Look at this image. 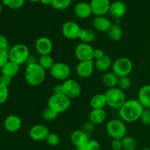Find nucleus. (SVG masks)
I'll return each mask as SVG.
<instances>
[{
  "label": "nucleus",
  "instance_id": "nucleus-32",
  "mask_svg": "<svg viewBox=\"0 0 150 150\" xmlns=\"http://www.w3.org/2000/svg\"><path fill=\"white\" fill-rule=\"evenodd\" d=\"M2 4L10 9L21 8L25 3V0H2Z\"/></svg>",
  "mask_w": 150,
  "mask_h": 150
},
{
  "label": "nucleus",
  "instance_id": "nucleus-6",
  "mask_svg": "<svg viewBox=\"0 0 150 150\" xmlns=\"http://www.w3.org/2000/svg\"><path fill=\"white\" fill-rule=\"evenodd\" d=\"M106 132L113 139H122L127 136V127L121 120H111L106 124Z\"/></svg>",
  "mask_w": 150,
  "mask_h": 150
},
{
  "label": "nucleus",
  "instance_id": "nucleus-18",
  "mask_svg": "<svg viewBox=\"0 0 150 150\" xmlns=\"http://www.w3.org/2000/svg\"><path fill=\"white\" fill-rule=\"evenodd\" d=\"M90 140V136L86 134L82 130H76L70 135V141L76 147L86 146Z\"/></svg>",
  "mask_w": 150,
  "mask_h": 150
},
{
  "label": "nucleus",
  "instance_id": "nucleus-38",
  "mask_svg": "<svg viewBox=\"0 0 150 150\" xmlns=\"http://www.w3.org/2000/svg\"><path fill=\"white\" fill-rule=\"evenodd\" d=\"M10 47L9 45V41L7 37L4 35H0V50L9 51Z\"/></svg>",
  "mask_w": 150,
  "mask_h": 150
},
{
  "label": "nucleus",
  "instance_id": "nucleus-24",
  "mask_svg": "<svg viewBox=\"0 0 150 150\" xmlns=\"http://www.w3.org/2000/svg\"><path fill=\"white\" fill-rule=\"evenodd\" d=\"M20 70V65L9 60L1 69V75L10 76L13 79L18 73Z\"/></svg>",
  "mask_w": 150,
  "mask_h": 150
},
{
  "label": "nucleus",
  "instance_id": "nucleus-28",
  "mask_svg": "<svg viewBox=\"0 0 150 150\" xmlns=\"http://www.w3.org/2000/svg\"><path fill=\"white\" fill-rule=\"evenodd\" d=\"M107 32H108V35L110 39L114 41H119L122 38V29L120 25L117 24V23L111 25Z\"/></svg>",
  "mask_w": 150,
  "mask_h": 150
},
{
  "label": "nucleus",
  "instance_id": "nucleus-45",
  "mask_svg": "<svg viewBox=\"0 0 150 150\" xmlns=\"http://www.w3.org/2000/svg\"><path fill=\"white\" fill-rule=\"evenodd\" d=\"M38 60H39V58H38L37 56L34 55V54H30L26 62V66L30 65V64H37V63H38Z\"/></svg>",
  "mask_w": 150,
  "mask_h": 150
},
{
  "label": "nucleus",
  "instance_id": "nucleus-8",
  "mask_svg": "<svg viewBox=\"0 0 150 150\" xmlns=\"http://www.w3.org/2000/svg\"><path fill=\"white\" fill-rule=\"evenodd\" d=\"M51 76L58 81H66L71 74L70 66L64 62H55L49 70Z\"/></svg>",
  "mask_w": 150,
  "mask_h": 150
},
{
  "label": "nucleus",
  "instance_id": "nucleus-30",
  "mask_svg": "<svg viewBox=\"0 0 150 150\" xmlns=\"http://www.w3.org/2000/svg\"><path fill=\"white\" fill-rule=\"evenodd\" d=\"M121 140L123 150H136L137 148V142L132 136H126Z\"/></svg>",
  "mask_w": 150,
  "mask_h": 150
},
{
  "label": "nucleus",
  "instance_id": "nucleus-48",
  "mask_svg": "<svg viewBox=\"0 0 150 150\" xmlns=\"http://www.w3.org/2000/svg\"><path fill=\"white\" fill-rule=\"evenodd\" d=\"M76 150H88L86 146H79V147H76Z\"/></svg>",
  "mask_w": 150,
  "mask_h": 150
},
{
  "label": "nucleus",
  "instance_id": "nucleus-26",
  "mask_svg": "<svg viewBox=\"0 0 150 150\" xmlns=\"http://www.w3.org/2000/svg\"><path fill=\"white\" fill-rule=\"evenodd\" d=\"M120 78L114 72H106L102 78V82L108 89L117 87Z\"/></svg>",
  "mask_w": 150,
  "mask_h": 150
},
{
  "label": "nucleus",
  "instance_id": "nucleus-49",
  "mask_svg": "<svg viewBox=\"0 0 150 150\" xmlns=\"http://www.w3.org/2000/svg\"><path fill=\"white\" fill-rule=\"evenodd\" d=\"M3 5H4V4H2V2L0 1V13H1L3 10Z\"/></svg>",
  "mask_w": 150,
  "mask_h": 150
},
{
  "label": "nucleus",
  "instance_id": "nucleus-51",
  "mask_svg": "<svg viewBox=\"0 0 150 150\" xmlns=\"http://www.w3.org/2000/svg\"><path fill=\"white\" fill-rule=\"evenodd\" d=\"M141 150H150L149 148H144V149H142Z\"/></svg>",
  "mask_w": 150,
  "mask_h": 150
},
{
  "label": "nucleus",
  "instance_id": "nucleus-33",
  "mask_svg": "<svg viewBox=\"0 0 150 150\" xmlns=\"http://www.w3.org/2000/svg\"><path fill=\"white\" fill-rule=\"evenodd\" d=\"M132 82L130 78L128 76H125V77H121L119 79L118 84L117 87L120 88L122 90H127L131 87Z\"/></svg>",
  "mask_w": 150,
  "mask_h": 150
},
{
  "label": "nucleus",
  "instance_id": "nucleus-44",
  "mask_svg": "<svg viewBox=\"0 0 150 150\" xmlns=\"http://www.w3.org/2000/svg\"><path fill=\"white\" fill-rule=\"evenodd\" d=\"M105 54L103 51V50L100 49V48H96V49L94 50V54H93L94 59L95 60L99 59L102 58Z\"/></svg>",
  "mask_w": 150,
  "mask_h": 150
},
{
  "label": "nucleus",
  "instance_id": "nucleus-52",
  "mask_svg": "<svg viewBox=\"0 0 150 150\" xmlns=\"http://www.w3.org/2000/svg\"><path fill=\"white\" fill-rule=\"evenodd\" d=\"M0 81H1V74H0Z\"/></svg>",
  "mask_w": 150,
  "mask_h": 150
},
{
  "label": "nucleus",
  "instance_id": "nucleus-3",
  "mask_svg": "<svg viewBox=\"0 0 150 150\" xmlns=\"http://www.w3.org/2000/svg\"><path fill=\"white\" fill-rule=\"evenodd\" d=\"M9 60L18 65L26 63L30 55L28 46L23 43H18L12 46L8 51Z\"/></svg>",
  "mask_w": 150,
  "mask_h": 150
},
{
  "label": "nucleus",
  "instance_id": "nucleus-22",
  "mask_svg": "<svg viewBox=\"0 0 150 150\" xmlns=\"http://www.w3.org/2000/svg\"><path fill=\"white\" fill-rule=\"evenodd\" d=\"M113 61L111 57L105 54L102 58L95 60V67L97 70L102 73H105L112 67Z\"/></svg>",
  "mask_w": 150,
  "mask_h": 150
},
{
  "label": "nucleus",
  "instance_id": "nucleus-12",
  "mask_svg": "<svg viewBox=\"0 0 150 150\" xmlns=\"http://www.w3.org/2000/svg\"><path fill=\"white\" fill-rule=\"evenodd\" d=\"M35 49L40 56L51 55L54 49V44L50 38L40 37L35 42Z\"/></svg>",
  "mask_w": 150,
  "mask_h": 150
},
{
  "label": "nucleus",
  "instance_id": "nucleus-1",
  "mask_svg": "<svg viewBox=\"0 0 150 150\" xmlns=\"http://www.w3.org/2000/svg\"><path fill=\"white\" fill-rule=\"evenodd\" d=\"M144 109L137 99H130L119 109V115L123 122H134L140 120Z\"/></svg>",
  "mask_w": 150,
  "mask_h": 150
},
{
  "label": "nucleus",
  "instance_id": "nucleus-23",
  "mask_svg": "<svg viewBox=\"0 0 150 150\" xmlns=\"http://www.w3.org/2000/svg\"><path fill=\"white\" fill-rule=\"evenodd\" d=\"M107 114L104 109H92L89 114V121L94 124L100 125L105 122Z\"/></svg>",
  "mask_w": 150,
  "mask_h": 150
},
{
  "label": "nucleus",
  "instance_id": "nucleus-42",
  "mask_svg": "<svg viewBox=\"0 0 150 150\" xmlns=\"http://www.w3.org/2000/svg\"><path fill=\"white\" fill-rule=\"evenodd\" d=\"M111 147L113 150H121L122 149L121 139H113L111 142Z\"/></svg>",
  "mask_w": 150,
  "mask_h": 150
},
{
  "label": "nucleus",
  "instance_id": "nucleus-47",
  "mask_svg": "<svg viewBox=\"0 0 150 150\" xmlns=\"http://www.w3.org/2000/svg\"><path fill=\"white\" fill-rule=\"evenodd\" d=\"M40 2L44 5H51L52 0H40Z\"/></svg>",
  "mask_w": 150,
  "mask_h": 150
},
{
  "label": "nucleus",
  "instance_id": "nucleus-7",
  "mask_svg": "<svg viewBox=\"0 0 150 150\" xmlns=\"http://www.w3.org/2000/svg\"><path fill=\"white\" fill-rule=\"evenodd\" d=\"M112 72L119 78L128 76L133 68L131 60L127 57H120L113 62Z\"/></svg>",
  "mask_w": 150,
  "mask_h": 150
},
{
  "label": "nucleus",
  "instance_id": "nucleus-15",
  "mask_svg": "<svg viewBox=\"0 0 150 150\" xmlns=\"http://www.w3.org/2000/svg\"><path fill=\"white\" fill-rule=\"evenodd\" d=\"M95 68L94 61L79 62L76 67L77 75L81 79H88L92 75Z\"/></svg>",
  "mask_w": 150,
  "mask_h": 150
},
{
  "label": "nucleus",
  "instance_id": "nucleus-50",
  "mask_svg": "<svg viewBox=\"0 0 150 150\" xmlns=\"http://www.w3.org/2000/svg\"><path fill=\"white\" fill-rule=\"evenodd\" d=\"M29 1H31V2L32 3H37V2H39V1H40V0H29Z\"/></svg>",
  "mask_w": 150,
  "mask_h": 150
},
{
  "label": "nucleus",
  "instance_id": "nucleus-17",
  "mask_svg": "<svg viewBox=\"0 0 150 150\" xmlns=\"http://www.w3.org/2000/svg\"><path fill=\"white\" fill-rule=\"evenodd\" d=\"M126 12H127L126 4L122 1L117 0L111 3L108 13L111 17L118 20L122 18L126 14Z\"/></svg>",
  "mask_w": 150,
  "mask_h": 150
},
{
  "label": "nucleus",
  "instance_id": "nucleus-37",
  "mask_svg": "<svg viewBox=\"0 0 150 150\" xmlns=\"http://www.w3.org/2000/svg\"><path fill=\"white\" fill-rule=\"evenodd\" d=\"M140 120L144 125L150 126V108H145L144 110Z\"/></svg>",
  "mask_w": 150,
  "mask_h": 150
},
{
  "label": "nucleus",
  "instance_id": "nucleus-39",
  "mask_svg": "<svg viewBox=\"0 0 150 150\" xmlns=\"http://www.w3.org/2000/svg\"><path fill=\"white\" fill-rule=\"evenodd\" d=\"M9 61L8 51L0 50V70Z\"/></svg>",
  "mask_w": 150,
  "mask_h": 150
},
{
  "label": "nucleus",
  "instance_id": "nucleus-46",
  "mask_svg": "<svg viewBox=\"0 0 150 150\" xmlns=\"http://www.w3.org/2000/svg\"><path fill=\"white\" fill-rule=\"evenodd\" d=\"M53 91H54V94H57V95H64L62 83H59V84L56 85V86H54Z\"/></svg>",
  "mask_w": 150,
  "mask_h": 150
},
{
  "label": "nucleus",
  "instance_id": "nucleus-19",
  "mask_svg": "<svg viewBox=\"0 0 150 150\" xmlns=\"http://www.w3.org/2000/svg\"><path fill=\"white\" fill-rule=\"evenodd\" d=\"M74 13L79 18H88L92 14L90 4L86 2V1L78 2L74 7Z\"/></svg>",
  "mask_w": 150,
  "mask_h": 150
},
{
  "label": "nucleus",
  "instance_id": "nucleus-41",
  "mask_svg": "<svg viewBox=\"0 0 150 150\" xmlns=\"http://www.w3.org/2000/svg\"><path fill=\"white\" fill-rule=\"evenodd\" d=\"M82 130H83L84 133H86V134H88L89 136H90L92 133V132L95 130V125L92 124L90 122H86L84 125H83V127H82Z\"/></svg>",
  "mask_w": 150,
  "mask_h": 150
},
{
  "label": "nucleus",
  "instance_id": "nucleus-13",
  "mask_svg": "<svg viewBox=\"0 0 150 150\" xmlns=\"http://www.w3.org/2000/svg\"><path fill=\"white\" fill-rule=\"evenodd\" d=\"M49 133L48 127L44 125L38 124L31 127L29 131V136L35 142H43L45 141Z\"/></svg>",
  "mask_w": 150,
  "mask_h": 150
},
{
  "label": "nucleus",
  "instance_id": "nucleus-16",
  "mask_svg": "<svg viewBox=\"0 0 150 150\" xmlns=\"http://www.w3.org/2000/svg\"><path fill=\"white\" fill-rule=\"evenodd\" d=\"M21 119L15 114L7 116L4 121V129L10 133H16L21 128Z\"/></svg>",
  "mask_w": 150,
  "mask_h": 150
},
{
  "label": "nucleus",
  "instance_id": "nucleus-35",
  "mask_svg": "<svg viewBox=\"0 0 150 150\" xmlns=\"http://www.w3.org/2000/svg\"><path fill=\"white\" fill-rule=\"evenodd\" d=\"M58 115L59 114L54 112V111H52L48 107L45 108L42 113V118L45 120H46V121H54V120H55L58 117Z\"/></svg>",
  "mask_w": 150,
  "mask_h": 150
},
{
  "label": "nucleus",
  "instance_id": "nucleus-29",
  "mask_svg": "<svg viewBox=\"0 0 150 150\" xmlns=\"http://www.w3.org/2000/svg\"><path fill=\"white\" fill-rule=\"evenodd\" d=\"M54 61L53 57L51 55H43L40 56L39 60H38V64L42 67L44 70H50L53 65L54 64Z\"/></svg>",
  "mask_w": 150,
  "mask_h": 150
},
{
  "label": "nucleus",
  "instance_id": "nucleus-27",
  "mask_svg": "<svg viewBox=\"0 0 150 150\" xmlns=\"http://www.w3.org/2000/svg\"><path fill=\"white\" fill-rule=\"evenodd\" d=\"M96 38V33L93 29H82L81 32L79 40L81 42L83 43L90 44L91 42H94Z\"/></svg>",
  "mask_w": 150,
  "mask_h": 150
},
{
  "label": "nucleus",
  "instance_id": "nucleus-4",
  "mask_svg": "<svg viewBox=\"0 0 150 150\" xmlns=\"http://www.w3.org/2000/svg\"><path fill=\"white\" fill-rule=\"evenodd\" d=\"M105 95L107 105L113 109H120L126 101V96L124 91L117 86L108 89Z\"/></svg>",
  "mask_w": 150,
  "mask_h": 150
},
{
  "label": "nucleus",
  "instance_id": "nucleus-25",
  "mask_svg": "<svg viewBox=\"0 0 150 150\" xmlns=\"http://www.w3.org/2000/svg\"><path fill=\"white\" fill-rule=\"evenodd\" d=\"M90 105L92 109H104L107 105L105 93H98L94 95L90 100Z\"/></svg>",
  "mask_w": 150,
  "mask_h": 150
},
{
  "label": "nucleus",
  "instance_id": "nucleus-14",
  "mask_svg": "<svg viewBox=\"0 0 150 150\" xmlns=\"http://www.w3.org/2000/svg\"><path fill=\"white\" fill-rule=\"evenodd\" d=\"M91 9L92 14L96 16H105L109 11L111 2L110 0H91Z\"/></svg>",
  "mask_w": 150,
  "mask_h": 150
},
{
  "label": "nucleus",
  "instance_id": "nucleus-11",
  "mask_svg": "<svg viewBox=\"0 0 150 150\" xmlns=\"http://www.w3.org/2000/svg\"><path fill=\"white\" fill-rule=\"evenodd\" d=\"M81 29L77 23L69 21L63 24L62 28V33L66 39L73 40L79 39Z\"/></svg>",
  "mask_w": 150,
  "mask_h": 150
},
{
  "label": "nucleus",
  "instance_id": "nucleus-40",
  "mask_svg": "<svg viewBox=\"0 0 150 150\" xmlns=\"http://www.w3.org/2000/svg\"><path fill=\"white\" fill-rule=\"evenodd\" d=\"M88 150H100V145L99 142L95 139H91L86 144Z\"/></svg>",
  "mask_w": 150,
  "mask_h": 150
},
{
  "label": "nucleus",
  "instance_id": "nucleus-10",
  "mask_svg": "<svg viewBox=\"0 0 150 150\" xmlns=\"http://www.w3.org/2000/svg\"><path fill=\"white\" fill-rule=\"evenodd\" d=\"M94 50L90 44L80 42L75 48V56L79 62L93 61Z\"/></svg>",
  "mask_w": 150,
  "mask_h": 150
},
{
  "label": "nucleus",
  "instance_id": "nucleus-2",
  "mask_svg": "<svg viewBox=\"0 0 150 150\" xmlns=\"http://www.w3.org/2000/svg\"><path fill=\"white\" fill-rule=\"evenodd\" d=\"M26 83L32 86H37L43 83L46 77V71L38 63L27 65L24 73Z\"/></svg>",
  "mask_w": 150,
  "mask_h": 150
},
{
  "label": "nucleus",
  "instance_id": "nucleus-9",
  "mask_svg": "<svg viewBox=\"0 0 150 150\" xmlns=\"http://www.w3.org/2000/svg\"><path fill=\"white\" fill-rule=\"evenodd\" d=\"M62 86L64 95L70 100L79 98L81 94V86L80 83L73 79H68L63 81Z\"/></svg>",
  "mask_w": 150,
  "mask_h": 150
},
{
  "label": "nucleus",
  "instance_id": "nucleus-20",
  "mask_svg": "<svg viewBox=\"0 0 150 150\" xmlns=\"http://www.w3.org/2000/svg\"><path fill=\"white\" fill-rule=\"evenodd\" d=\"M112 25L111 21L105 16H96L92 21V26L94 29L100 32H108Z\"/></svg>",
  "mask_w": 150,
  "mask_h": 150
},
{
  "label": "nucleus",
  "instance_id": "nucleus-5",
  "mask_svg": "<svg viewBox=\"0 0 150 150\" xmlns=\"http://www.w3.org/2000/svg\"><path fill=\"white\" fill-rule=\"evenodd\" d=\"M71 100L64 95L53 94L48 100V107L52 111L60 114L70 108Z\"/></svg>",
  "mask_w": 150,
  "mask_h": 150
},
{
  "label": "nucleus",
  "instance_id": "nucleus-36",
  "mask_svg": "<svg viewBox=\"0 0 150 150\" xmlns=\"http://www.w3.org/2000/svg\"><path fill=\"white\" fill-rule=\"evenodd\" d=\"M9 98L8 86L0 84V104H3Z\"/></svg>",
  "mask_w": 150,
  "mask_h": 150
},
{
  "label": "nucleus",
  "instance_id": "nucleus-31",
  "mask_svg": "<svg viewBox=\"0 0 150 150\" xmlns=\"http://www.w3.org/2000/svg\"><path fill=\"white\" fill-rule=\"evenodd\" d=\"M73 0H52L51 6L57 10H64L68 8L72 4Z\"/></svg>",
  "mask_w": 150,
  "mask_h": 150
},
{
  "label": "nucleus",
  "instance_id": "nucleus-21",
  "mask_svg": "<svg viewBox=\"0 0 150 150\" xmlns=\"http://www.w3.org/2000/svg\"><path fill=\"white\" fill-rule=\"evenodd\" d=\"M137 100L144 108H150V84L142 86L138 92Z\"/></svg>",
  "mask_w": 150,
  "mask_h": 150
},
{
  "label": "nucleus",
  "instance_id": "nucleus-34",
  "mask_svg": "<svg viewBox=\"0 0 150 150\" xmlns=\"http://www.w3.org/2000/svg\"><path fill=\"white\" fill-rule=\"evenodd\" d=\"M45 142L50 146H57L59 144L60 138L56 133H50L45 139Z\"/></svg>",
  "mask_w": 150,
  "mask_h": 150
},
{
  "label": "nucleus",
  "instance_id": "nucleus-43",
  "mask_svg": "<svg viewBox=\"0 0 150 150\" xmlns=\"http://www.w3.org/2000/svg\"><path fill=\"white\" fill-rule=\"evenodd\" d=\"M12 82V78L10 76H4V75L1 74V81H0V84L4 85L6 86H9Z\"/></svg>",
  "mask_w": 150,
  "mask_h": 150
}]
</instances>
